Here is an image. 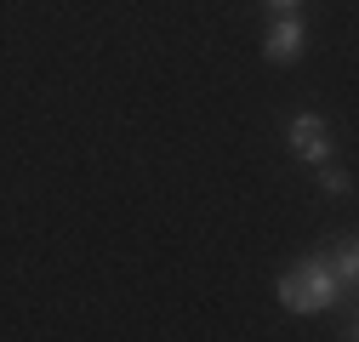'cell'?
Wrapping results in <instances>:
<instances>
[{"label": "cell", "mask_w": 359, "mask_h": 342, "mask_svg": "<svg viewBox=\"0 0 359 342\" xmlns=\"http://www.w3.org/2000/svg\"><path fill=\"white\" fill-rule=\"evenodd\" d=\"M302 52V29H297V18H280L274 29H268V57L274 63H291Z\"/></svg>", "instance_id": "3957f363"}, {"label": "cell", "mask_w": 359, "mask_h": 342, "mask_svg": "<svg viewBox=\"0 0 359 342\" xmlns=\"http://www.w3.org/2000/svg\"><path fill=\"white\" fill-rule=\"evenodd\" d=\"M268 6H280V12H291V6H297V0H268Z\"/></svg>", "instance_id": "8992f818"}, {"label": "cell", "mask_w": 359, "mask_h": 342, "mask_svg": "<svg viewBox=\"0 0 359 342\" xmlns=\"http://www.w3.org/2000/svg\"><path fill=\"white\" fill-rule=\"evenodd\" d=\"M291 154H297V160H313V165L331 154V132H325V120H320V114L291 120Z\"/></svg>", "instance_id": "7a4b0ae2"}, {"label": "cell", "mask_w": 359, "mask_h": 342, "mask_svg": "<svg viewBox=\"0 0 359 342\" xmlns=\"http://www.w3.org/2000/svg\"><path fill=\"white\" fill-rule=\"evenodd\" d=\"M331 274H337V285H353V274H359V256H353V245H348V240L337 245V263H331Z\"/></svg>", "instance_id": "277c9868"}, {"label": "cell", "mask_w": 359, "mask_h": 342, "mask_svg": "<svg viewBox=\"0 0 359 342\" xmlns=\"http://www.w3.org/2000/svg\"><path fill=\"white\" fill-rule=\"evenodd\" d=\"M280 303H285L291 314H320V308H331V303H337V274H331L325 263L291 268V274L280 280Z\"/></svg>", "instance_id": "6da1fadb"}, {"label": "cell", "mask_w": 359, "mask_h": 342, "mask_svg": "<svg viewBox=\"0 0 359 342\" xmlns=\"http://www.w3.org/2000/svg\"><path fill=\"white\" fill-rule=\"evenodd\" d=\"M331 194H348V171H325V177H320Z\"/></svg>", "instance_id": "5b68a950"}]
</instances>
